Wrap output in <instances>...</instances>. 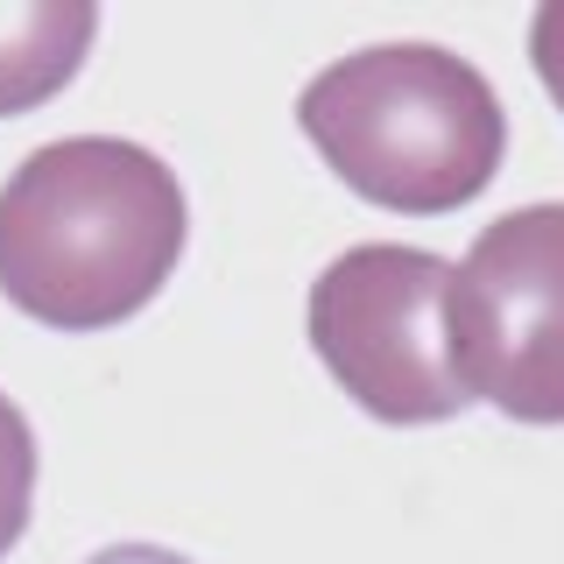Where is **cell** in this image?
I'll list each match as a JSON object with an SVG mask.
<instances>
[{
    "mask_svg": "<svg viewBox=\"0 0 564 564\" xmlns=\"http://www.w3.org/2000/svg\"><path fill=\"white\" fill-rule=\"evenodd\" d=\"M296 128L346 191L388 212H458L501 176L508 113L480 64L437 43H375L296 93Z\"/></svg>",
    "mask_w": 564,
    "mask_h": 564,
    "instance_id": "obj_2",
    "label": "cell"
},
{
    "mask_svg": "<svg viewBox=\"0 0 564 564\" xmlns=\"http://www.w3.org/2000/svg\"><path fill=\"white\" fill-rule=\"evenodd\" d=\"M452 261L431 247L367 240L325 261L304 304V332L325 375L381 423H445L466 410L445 346Z\"/></svg>",
    "mask_w": 564,
    "mask_h": 564,
    "instance_id": "obj_3",
    "label": "cell"
},
{
    "mask_svg": "<svg viewBox=\"0 0 564 564\" xmlns=\"http://www.w3.org/2000/svg\"><path fill=\"white\" fill-rule=\"evenodd\" d=\"M35 508V431L14 410V395H0V557L22 543Z\"/></svg>",
    "mask_w": 564,
    "mask_h": 564,
    "instance_id": "obj_6",
    "label": "cell"
},
{
    "mask_svg": "<svg viewBox=\"0 0 564 564\" xmlns=\"http://www.w3.org/2000/svg\"><path fill=\"white\" fill-rule=\"evenodd\" d=\"M529 64H536L543 93L564 106V0L536 8V22H529Z\"/></svg>",
    "mask_w": 564,
    "mask_h": 564,
    "instance_id": "obj_7",
    "label": "cell"
},
{
    "mask_svg": "<svg viewBox=\"0 0 564 564\" xmlns=\"http://www.w3.org/2000/svg\"><path fill=\"white\" fill-rule=\"evenodd\" d=\"M99 8L93 0H14L0 8V120L57 99L93 57Z\"/></svg>",
    "mask_w": 564,
    "mask_h": 564,
    "instance_id": "obj_5",
    "label": "cell"
},
{
    "mask_svg": "<svg viewBox=\"0 0 564 564\" xmlns=\"http://www.w3.org/2000/svg\"><path fill=\"white\" fill-rule=\"evenodd\" d=\"M191 240L176 170L120 134L43 141L0 184V296L50 332L149 311Z\"/></svg>",
    "mask_w": 564,
    "mask_h": 564,
    "instance_id": "obj_1",
    "label": "cell"
},
{
    "mask_svg": "<svg viewBox=\"0 0 564 564\" xmlns=\"http://www.w3.org/2000/svg\"><path fill=\"white\" fill-rule=\"evenodd\" d=\"M445 346L466 402L508 423H564V205L501 212L445 290Z\"/></svg>",
    "mask_w": 564,
    "mask_h": 564,
    "instance_id": "obj_4",
    "label": "cell"
},
{
    "mask_svg": "<svg viewBox=\"0 0 564 564\" xmlns=\"http://www.w3.org/2000/svg\"><path fill=\"white\" fill-rule=\"evenodd\" d=\"M93 564H191V557L163 551V543H113V551H99Z\"/></svg>",
    "mask_w": 564,
    "mask_h": 564,
    "instance_id": "obj_8",
    "label": "cell"
}]
</instances>
